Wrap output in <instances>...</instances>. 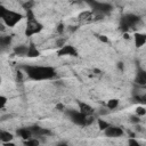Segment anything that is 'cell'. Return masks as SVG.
<instances>
[{
  "mask_svg": "<svg viewBox=\"0 0 146 146\" xmlns=\"http://www.w3.org/2000/svg\"><path fill=\"white\" fill-rule=\"evenodd\" d=\"M117 105H119V100H117V99H111V100H108V103H107V107H108L110 110H114Z\"/></svg>",
  "mask_w": 146,
  "mask_h": 146,
  "instance_id": "cell-15",
  "label": "cell"
},
{
  "mask_svg": "<svg viewBox=\"0 0 146 146\" xmlns=\"http://www.w3.org/2000/svg\"><path fill=\"white\" fill-rule=\"evenodd\" d=\"M11 139H13V135H11L10 132L0 130V140H1L2 143H9Z\"/></svg>",
  "mask_w": 146,
  "mask_h": 146,
  "instance_id": "cell-11",
  "label": "cell"
},
{
  "mask_svg": "<svg viewBox=\"0 0 146 146\" xmlns=\"http://www.w3.org/2000/svg\"><path fill=\"white\" fill-rule=\"evenodd\" d=\"M39 144V141L36 140V139H26V141H25V145H27V146H36Z\"/></svg>",
  "mask_w": 146,
  "mask_h": 146,
  "instance_id": "cell-18",
  "label": "cell"
},
{
  "mask_svg": "<svg viewBox=\"0 0 146 146\" xmlns=\"http://www.w3.org/2000/svg\"><path fill=\"white\" fill-rule=\"evenodd\" d=\"M27 49H29V47H26V46H18L15 48V52L19 56H24V55H27Z\"/></svg>",
  "mask_w": 146,
  "mask_h": 146,
  "instance_id": "cell-13",
  "label": "cell"
},
{
  "mask_svg": "<svg viewBox=\"0 0 146 146\" xmlns=\"http://www.w3.org/2000/svg\"><path fill=\"white\" fill-rule=\"evenodd\" d=\"M136 114L138 115V116H144L145 114H146V110L144 108V107H137V110H136Z\"/></svg>",
  "mask_w": 146,
  "mask_h": 146,
  "instance_id": "cell-17",
  "label": "cell"
},
{
  "mask_svg": "<svg viewBox=\"0 0 146 146\" xmlns=\"http://www.w3.org/2000/svg\"><path fill=\"white\" fill-rule=\"evenodd\" d=\"M63 31H64V24H59L57 26V32L58 33H63Z\"/></svg>",
  "mask_w": 146,
  "mask_h": 146,
  "instance_id": "cell-20",
  "label": "cell"
},
{
  "mask_svg": "<svg viewBox=\"0 0 146 146\" xmlns=\"http://www.w3.org/2000/svg\"><path fill=\"white\" fill-rule=\"evenodd\" d=\"M137 83L140 86H144L146 83V74L144 71H140L139 73H137V79H136Z\"/></svg>",
  "mask_w": 146,
  "mask_h": 146,
  "instance_id": "cell-12",
  "label": "cell"
},
{
  "mask_svg": "<svg viewBox=\"0 0 146 146\" xmlns=\"http://www.w3.org/2000/svg\"><path fill=\"white\" fill-rule=\"evenodd\" d=\"M117 67H120V70H122L123 68V63H119L117 64Z\"/></svg>",
  "mask_w": 146,
  "mask_h": 146,
  "instance_id": "cell-26",
  "label": "cell"
},
{
  "mask_svg": "<svg viewBox=\"0 0 146 146\" xmlns=\"http://www.w3.org/2000/svg\"><path fill=\"white\" fill-rule=\"evenodd\" d=\"M27 56H30V57H36V56H39V51L34 47V44H31L29 47V49H27Z\"/></svg>",
  "mask_w": 146,
  "mask_h": 146,
  "instance_id": "cell-14",
  "label": "cell"
},
{
  "mask_svg": "<svg viewBox=\"0 0 146 146\" xmlns=\"http://www.w3.org/2000/svg\"><path fill=\"white\" fill-rule=\"evenodd\" d=\"M68 115L71 116V119L73 120L74 123H76L79 125H86V115L83 113H81L80 111H70Z\"/></svg>",
  "mask_w": 146,
  "mask_h": 146,
  "instance_id": "cell-4",
  "label": "cell"
},
{
  "mask_svg": "<svg viewBox=\"0 0 146 146\" xmlns=\"http://www.w3.org/2000/svg\"><path fill=\"white\" fill-rule=\"evenodd\" d=\"M42 30V25L36 22L35 19H32V21H27V24H26V30H25V34L27 36H31L35 33H39L40 31Z\"/></svg>",
  "mask_w": 146,
  "mask_h": 146,
  "instance_id": "cell-3",
  "label": "cell"
},
{
  "mask_svg": "<svg viewBox=\"0 0 146 146\" xmlns=\"http://www.w3.org/2000/svg\"><path fill=\"white\" fill-rule=\"evenodd\" d=\"M25 71L27 73V75L34 80L51 79L55 75L54 68H51L49 66H27V67H25Z\"/></svg>",
  "mask_w": 146,
  "mask_h": 146,
  "instance_id": "cell-1",
  "label": "cell"
},
{
  "mask_svg": "<svg viewBox=\"0 0 146 146\" xmlns=\"http://www.w3.org/2000/svg\"><path fill=\"white\" fill-rule=\"evenodd\" d=\"M57 108H58L59 111H63V110H64V105H63V104H58V105H57Z\"/></svg>",
  "mask_w": 146,
  "mask_h": 146,
  "instance_id": "cell-25",
  "label": "cell"
},
{
  "mask_svg": "<svg viewBox=\"0 0 146 146\" xmlns=\"http://www.w3.org/2000/svg\"><path fill=\"white\" fill-rule=\"evenodd\" d=\"M131 121L138 123V122H139V116H138V115H137V116H131Z\"/></svg>",
  "mask_w": 146,
  "mask_h": 146,
  "instance_id": "cell-23",
  "label": "cell"
},
{
  "mask_svg": "<svg viewBox=\"0 0 146 146\" xmlns=\"http://www.w3.org/2000/svg\"><path fill=\"white\" fill-rule=\"evenodd\" d=\"M135 41H136V46L137 47H143L146 42V36L145 34L141 33H136L135 34Z\"/></svg>",
  "mask_w": 146,
  "mask_h": 146,
  "instance_id": "cell-9",
  "label": "cell"
},
{
  "mask_svg": "<svg viewBox=\"0 0 146 146\" xmlns=\"http://www.w3.org/2000/svg\"><path fill=\"white\" fill-rule=\"evenodd\" d=\"M6 104V98L5 97H0V108Z\"/></svg>",
  "mask_w": 146,
  "mask_h": 146,
  "instance_id": "cell-22",
  "label": "cell"
},
{
  "mask_svg": "<svg viewBox=\"0 0 146 146\" xmlns=\"http://www.w3.org/2000/svg\"><path fill=\"white\" fill-rule=\"evenodd\" d=\"M17 135H18L19 137H22L23 139H30L31 136H32V132H31V130L27 129V128H22V129H19V130L17 131Z\"/></svg>",
  "mask_w": 146,
  "mask_h": 146,
  "instance_id": "cell-10",
  "label": "cell"
},
{
  "mask_svg": "<svg viewBox=\"0 0 146 146\" xmlns=\"http://www.w3.org/2000/svg\"><path fill=\"white\" fill-rule=\"evenodd\" d=\"M58 54L59 55H71V56H75L76 55V51H75V49L72 47V46H63L62 48H60V50L58 51Z\"/></svg>",
  "mask_w": 146,
  "mask_h": 146,
  "instance_id": "cell-7",
  "label": "cell"
},
{
  "mask_svg": "<svg viewBox=\"0 0 146 146\" xmlns=\"http://www.w3.org/2000/svg\"><path fill=\"white\" fill-rule=\"evenodd\" d=\"M98 125H99V129H100V130H105L110 124H108L106 121H104V120L99 119V120H98Z\"/></svg>",
  "mask_w": 146,
  "mask_h": 146,
  "instance_id": "cell-16",
  "label": "cell"
},
{
  "mask_svg": "<svg viewBox=\"0 0 146 146\" xmlns=\"http://www.w3.org/2000/svg\"><path fill=\"white\" fill-rule=\"evenodd\" d=\"M128 143H129L130 145H136V146H138V143H137L136 140H132V139H129V140H128Z\"/></svg>",
  "mask_w": 146,
  "mask_h": 146,
  "instance_id": "cell-24",
  "label": "cell"
},
{
  "mask_svg": "<svg viewBox=\"0 0 146 146\" xmlns=\"http://www.w3.org/2000/svg\"><path fill=\"white\" fill-rule=\"evenodd\" d=\"M79 107H80V112L83 113L84 115H90L94 112V110H92L91 106H89V105H87L84 103H81V102L79 103Z\"/></svg>",
  "mask_w": 146,
  "mask_h": 146,
  "instance_id": "cell-8",
  "label": "cell"
},
{
  "mask_svg": "<svg viewBox=\"0 0 146 146\" xmlns=\"http://www.w3.org/2000/svg\"><path fill=\"white\" fill-rule=\"evenodd\" d=\"M33 5H34V2H33L32 0H29L27 2H25V3L23 5V7H24V9H25V10H27V9H32Z\"/></svg>",
  "mask_w": 146,
  "mask_h": 146,
  "instance_id": "cell-19",
  "label": "cell"
},
{
  "mask_svg": "<svg viewBox=\"0 0 146 146\" xmlns=\"http://www.w3.org/2000/svg\"><path fill=\"white\" fill-rule=\"evenodd\" d=\"M98 38H99V40H100V41H103V42H108V39H107L105 35H99Z\"/></svg>",
  "mask_w": 146,
  "mask_h": 146,
  "instance_id": "cell-21",
  "label": "cell"
},
{
  "mask_svg": "<svg viewBox=\"0 0 146 146\" xmlns=\"http://www.w3.org/2000/svg\"><path fill=\"white\" fill-rule=\"evenodd\" d=\"M105 135L107 137H120L123 135V130L119 127H111L108 125L106 129H105Z\"/></svg>",
  "mask_w": 146,
  "mask_h": 146,
  "instance_id": "cell-5",
  "label": "cell"
},
{
  "mask_svg": "<svg viewBox=\"0 0 146 146\" xmlns=\"http://www.w3.org/2000/svg\"><path fill=\"white\" fill-rule=\"evenodd\" d=\"M79 21L83 22V23H87V22H91L94 19V13L90 11V10H84L82 13L79 14Z\"/></svg>",
  "mask_w": 146,
  "mask_h": 146,
  "instance_id": "cell-6",
  "label": "cell"
},
{
  "mask_svg": "<svg viewBox=\"0 0 146 146\" xmlns=\"http://www.w3.org/2000/svg\"><path fill=\"white\" fill-rule=\"evenodd\" d=\"M21 18H22V15L18 14V13H15L13 10H7V13L5 14V16L2 17V19H3V22H5V24L7 26H14V25H16L19 22Z\"/></svg>",
  "mask_w": 146,
  "mask_h": 146,
  "instance_id": "cell-2",
  "label": "cell"
}]
</instances>
